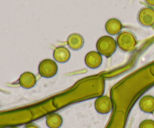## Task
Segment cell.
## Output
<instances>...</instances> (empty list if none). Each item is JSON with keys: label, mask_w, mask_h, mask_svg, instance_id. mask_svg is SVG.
I'll return each instance as SVG.
<instances>
[{"label": "cell", "mask_w": 154, "mask_h": 128, "mask_svg": "<svg viewBox=\"0 0 154 128\" xmlns=\"http://www.w3.org/2000/svg\"><path fill=\"white\" fill-rule=\"evenodd\" d=\"M95 109L99 114L105 115L111 112L113 109V103L111 97L107 95H102L95 101Z\"/></svg>", "instance_id": "4"}, {"label": "cell", "mask_w": 154, "mask_h": 128, "mask_svg": "<svg viewBox=\"0 0 154 128\" xmlns=\"http://www.w3.org/2000/svg\"><path fill=\"white\" fill-rule=\"evenodd\" d=\"M24 128H40V127H39L38 125H36V124H28V125L26 126Z\"/></svg>", "instance_id": "14"}, {"label": "cell", "mask_w": 154, "mask_h": 128, "mask_svg": "<svg viewBox=\"0 0 154 128\" xmlns=\"http://www.w3.org/2000/svg\"><path fill=\"white\" fill-rule=\"evenodd\" d=\"M53 57L54 61L58 63H66L70 59V50L66 46H58L53 52Z\"/></svg>", "instance_id": "8"}, {"label": "cell", "mask_w": 154, "mask_h": 128, "mask_svg": "<svg viewBox=\"0 0 154 128\" xmlns=\"http://www.w3.org/2000/svg\"><path fill=\"white\" fill-rule=\"evenodd\" d=\"M84 61L89 68L96 69L102 65L103 58L98 51H90L86 55Z\"/></svg>", "instance_id": "6"}, {"label": "cell", "mask_w": 154, "mask_h": 128, "mask_svg": "<svg viewBox=\"0 0 154 128\" xmlns=\"http://www.w3.org/2000/svg\"><path fill=\"white\" fill-rule=\"evenodd\" d=\"M63 123V118L58 113H51L46 118V124L49 128H60Z\"/></svg>", "instance_id": "12"}, {"label": "cell", "mask_w": 154, "mask_h": 128, "mask_svg": "<svg viewBox=\"0 0 154 128\" xmlns=\"http://www.w3.org/2000/svg\"><path fill=\"white\" fill-rule=\"evenodd\" d=\"M122 28H123V24L116 18H111L108 19L105 23V30L111 35L119 34L121 32Z\"/></svg>", "instance_id": "9"}, {"label": "cell", "mask_w": 154, "mask_h": 128, "mask_svg": "<svg viewBox=\"0 0 154 128\" xmlns=\"http://www.w3.org/2000/svg\"><path fill=\"white\" fill-rule=\"evenodd\" d=\"M145 1L150 7H154V0H145Z\"/></svg>", "instance_id": "15"}, {"label": "cell", "mask_w": 154, "mask_h": 128, "mask_svg": "<svg viewBox=\"0 0 154 128\" xmlns=\"http://www.w3.org/2000/svg\"><path fill=\"white\" fill-rule=\"evenodd\" d=\"M58 72V65L54 60L46 58L39 63L38 73L44 78H52Z\"/></svg>", "instance_id": "3"}, {"label": "cell", "mask_w": 154, "mask_h": 128, "mask_svg": "<svg viewBox=\"0 0 154 128\" xmlns=\"http://www.w3.org/2000/svg\"><path fill=\"white\" fill-rule=\"evenodd\" d=\"M138 128H154V121L152 119H146L141 121Z\"/></svg>", "instance_id": "13"}, {"label": "cell", "mask_w": 154, "mask_h": 128, "mask_svg": "<svg viewBox=\"0 0 154 128\" xmlns=\"http://www.w3.org/2000/svg\"><path fill=\"white\" fill-rule=\"evenodd\" d=\"M84 44V37L78 33L71 34L67 38V45L72 50H78L81 49Z\"/></svg>", "instance_id": "10"}, {"label": "cell", "mask_w": 154, "mask_h": 128, "mask_svg": "<svg viewBox=\"0 0 154 128\" xmlns=\"http://www.w3.org/2000/svg\"><path fill=\"white\" fill-rule=\"evenodd\" d=\"M117 43L123 52H132L137 46V39L135 34L130 31H121L117 37Z\"/></svg>", "instance_id": "2"}, {"label": "cell", "mask_w": 154, "mask_h": 128, "mask_svg": "<svg viewBox=\"0 0 154 128\" xmlns=\"http://www.w3.org/2000/svg\"><path fill=\"white\" fill-rule=\"evenodd\" d=\"M18 82L22 88L29 89L35 85L37 79H36L35 75L33 73L30 71H26L20 75Z\"/></svg>", "instance_id": "7"}, {"label": "cell", "mask_w": 154, "mask_h": 128, "mask_svg": "<svg viewBox=\"0 0 154 128\" xmlns=\"http://www.w3.org/2000/svg\"><path fill=\"white\" fill-rule=\"evenodd\" d=\"M138 20L144 26H153L154 25V9L151 7L141 8L138 12Z\"/></svg>", "instance_id": "5"}, {"label": "cell", "mask_w": 154, "mask_h": 128, "mask_svg": "<svg viewBox=\"0 0 154 128\" xmlns=\"http://www.w3.org/2000/svg\"><path fill=\"white\" fill-rule=\"evenodd\" d=\"M139 107L145 113L154 112V97L152 95H145L139 101Z\"/></svg>", "instance_id": "11"}, {"label": "cell", "mask_w": 154, "mask_h": 128, "mask_svg": "<svg viewBox=\"0 0 154 128\" xmlns=\"http://www.w3.org/2000/svg\"><path fill=\"white\" fill-rule=\"evenodd\" d=\"M117 48V40L111 36L105 35L99 37L96 42L97 51L102 55L108 58L114 54Z\"/></svg>", "instance_id": "1"}]
</instances>
